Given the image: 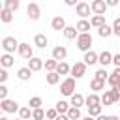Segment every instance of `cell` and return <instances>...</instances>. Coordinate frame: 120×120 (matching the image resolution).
Returning <instances> with one entry per match:
<instances>
[{"label": "cell", "mask_w": 120, "mask_h": 120, "mask_svg": "<svg viewBox=\"0 0 120 120\" xmlns=\"http://www.w3.org/2000/svg\"><path fill=\"white\" fill-rule=\"evenodd\" d=\"M90 24H92L94 28L103 26V24H105V15H94V17L90 19Z\"/></svg>", "instance_id": "d4e9b609"}, {"label": "cell", "mask_w": 120, "mask_h": 120, "mask_svg": "<svg viewBox=\"0 0 120 120\" xmlns=\"http://www.w3.org/2000/svg\"><path fill=\"white\" fill-rule=\"evenodd\" d=\"M41 98L39 96H34V98H30V101H28V105H30V109H38V107H41Z\"/></svg>", "instance_id": "d590c367"}, {"label": "cell", "mask_w": 120, "mask_h": 120, "mask_svg": "<svg viewBox=\"0 0 120 120\" xmlns=\"http://www.w3.org/2000/svg\"><path fill=\"white\" fill-rule=\"evenodd\" d=\"M0 112H2V107H0ZM0 116H2V114H0Z\"/></svg>", "instance_id": "f5cc1de1"}, {"label": "cell", "mask_w": 120, "mask_h": 120, "mask_svg": "<svg viewBox=\"0 0 120 120\" xmlns=\"http://www.w3.org/2000/svg\"><path fill=\"white\" fill-rule=\"evenodd\" d=\"M98 103H101V98L96 94V92H92V94H88L86 98H84V105L88 107V105H98Z\"/></svg>", "instance_id": "ffe728a7"}, {"label": "cell", "mask_w": 120, "mask_h": 120, "mask_svg": "<svg viewBox=\"0 0 120 120\" xmlns=\"http://www.w3.org/2000/svg\"><path fill=\"white\" fill-rule=\"evenodd\" d=\"M101 107H103L101 103H98V105H88V114L94 116V118L99 116V114H101Z\"/></svg>", "instance_id": "4dcf8cb0"}, {"label": "cell", "mask_w": 120, "mask_h": 120, "mask_svg": "<svg viewBox=\"0 0 120 120\" xmlns=\"http://www.w3.org/2000/svg\"><path fill=\"white\" fill-rule=\"evenodd\" d=\"M13 64H15V58H13V54H11V52H6V54H2V56H0V66H2V68H6V69H8V68H11Z\"/></svg>", "instance_id": "5bb4252c"}, {"label": "cell", "mask_w": 120, "mask_h": 120, "mask_svg": "<svg viewBox=\"0 0 120 120\" xmlns=\"http://www.w3.org/2000/svg\"><path fill=\"white\" fill-rule=\"evenodd\" d=\"M111 96H112V103H118V101H120V90L111 88Z\"/></svg>", "instance_id": "f35d334b"}, {"label": "cell", "mask_w": 120, "mask_h": 120, "mask_svg": "<svg viewBox=\"0 0 120 120\" xmlns=\"http://www.w3.org/2000/svg\"><path fill=\"white\" fill-rule=\"evenodd\" d=\"M2 47H4L6 52H11V54H13V52L17 51V47H19V41H17L13 36H8V38L2 39Z\"/></svg>", "instance_id": "277c9868"}, {"label": "cell", "mask_w": 120, "mask_h": 120, "mask_svg": "<svg viewBox=\"0 0 120 120\" xmlns=\"http://www.w3.org/2000/svg\"><path fill=\"white\" fill-rule=\"evenodd\" d=\"M19 6H21V2H19V0H4V8H6V9H9V11H13V13L19 9Z\"/></svg>", "instance_id": "484cf974"}, {"label": "cell", "mask_w": 120, "mask_h": 120, "mask_svg": "<svg viewBox=\"0 0 120 120\" xmlns=\"http://www.w3.org/2000/svg\"><path fill=\"white\" fill-rule=\"evenodd\" d=\"M107 4H105V0H92V4H90V9L96 13V15H103L105 11H107Z\"/></svg>", "instance_id": "ba28073f"}, {"label": "cell", "mask_w": 120, "mask_h": 120, "mask_svg": "<svg viewBox=\"0 0 120 120\" xmlns=\"http://www.w3.org/2000/svg\"><path fill=\"white\" fill-rule=\"evenodd\" d=\"M19 120H22V118H19Z\"/></svg>", "instance_id": "11a10c76"}, {"label": "cell", "mask_w": 120, "mask_h": 120, "mask_svg": "<svg viewBox=\"0 0 120 120\" xmlns=\"http://www.w3.org/2000/svg\"><path fill=\"white\" fill-rule=\"evenodd\" d=\"M118 2H120V0H105V4H107L109 8H114V6H118Z\"/></svg>", "instance_id": "ee69618b"}, {"label": "cell", "mask_w": 120, "mask_h": 120, "mask_svg": "<svg viewBox=\"0 0 120 120\" xmlns=\"http://www.w3.org/2000/svg\"><path fill=\"white\" fill-rule=\"evenodd\" d=\"M69 107H71V105H69V103H68V101H64V99H60V101H58V103H56V107H54V109H56V111H58V114H66V112H68V109H69Z\"/></svg>", "instance_id": "f546056e"}, {"label": "cell", "mask_w": 120, "mask_h": 120, "mask_svg": "<svg viewBox=\"0 0 120 120\" xmlns=\"http://www.w3.org/2000/svg\"><path fill=\"white\" fill-rule=\"evenodd\" d=\"M43 118H45V111L41 107L32 109V120H43Z\"/></svg>", "instance_id": "d6a6232c"}, {"label": "cell", "mask_w": 120, "mask_h": 120, "mask_svg": "<svg viewBox=\"0 0 120 120\" xmlns=\"http://www.w3.org/2000/svg\"><path fill=\"white\" fill-rule=\"evenodd\" d=\"M51 26H52V30H58V32H60V30H64L68 24H66V19H64L62 15H56V17L51 21Z\"/></svg>", "instance_id": "8fae6325"}, {"label": "cell", "mask_w": 120, "mask_h": 120, "mask_svg": "<svg viewBox=\"0 0 120 120\" xmlns=\"http://www.w3.org/2000/svg\"><path fill=\"white\" fill-rule=\"evenodd\" d=\"M62 32H64V36H66L68 39H77V36H79V30H77L75 26H66Z\"/></svg>", "instance_id": "44dd1931"}, {"label": "cell", "mask_w": 120, "mask_h": 120, "mask_svg": "<svg viewBox=\"0 0 120 120\" xmlns=\"http://www.w3.org/2000/svg\"><path fill=\"white\" fill-rule=\"evenodd\" d=\"M90 47H92V36H90V32H79V36H77V49L82 51V52H86V51H90Z\"/></svg>", "instance_id": "6da1fadb"}, {"label": "cell", "mask_w": 120, "mask_h": 120, "mask_svg": "<svg viewBox=\"0 0 120 120\" xmlns=\"http://www.w3.org/2000/svg\"><path fill=\"white\" fill-rule=\"evenodd\" d=\"M56 66H58V60H54V58L45 60V69L47 71H56Z\"/></svg>", "instance_id": "e575fe53"}, {"label": "cell", "mask_w": 120, "mask_h": 120, "mask_svg": "<svg viewBox=\"0 0 120 120\" xmlns=\"http://www.w3.org/2000/svg\"><path fill=\"white\" fill-rule=\"evenodd\" d=\"M45 81H47V84H58L60 82V75L56 73V71H47V75H45Z\"/></svg>", "instance_id": "d6986e66"}, {"label": "cell", "mask_w": 120, "mask_h": 120, "mask_svg": "<svg viewBox=\"0 0 120 120\" xmlns=\"http://www.w3.org/2000/svg\"><path fill=\"white\" fill-rule=\"evenodd\" d=\"M0 21H2V22H6V24H8V22H11V21H13V11H9V9H6V8H4V9L0 11Z\"/></svg>", "instance_id": "cb8c5ba5"}, {"label": "cell", "mask_w": 120, "mask_h": 120, "mask_svg": "<svg viewBox=\"0 0 120 120\" xmlns=\"http://www.w3.org/2000/svg\"><path fill=\"white\" fill-rule=\"evenodd\" d=\"M82 62H84L86 66H94V64L98 62V52H94V51H86V52H84Z\"/></svg>", "instance_id": "e0dca14e"}, {"label": "cell", "mask_w": 120, "mask_h": 120, "mask_svg": "<svg viewBox=\"0 0 120 120\" xmlns=\"http://www.w3.org/2000/svg\"><path fill=\"white\" fill-rule=\"evenodd\" d=\"M28 68H30L32 71H39V69L43 68V58H39V56H32V58L28 60Z\"/></svg>", "instance_id": "9a60e30c"}, {"label": "cell", "mask_w": 120, "mask_h": 120, "mask_svg": "<svg viewBox=\"0 0 120 120\" xmlns=\"http://www.w3.org/2000/svg\"><path fill=\"white\" fill-rule=\"evenodd\" d=\"M98 34H99L101 38H109V36L112 34V26H109V24L105 22L103 26H99V28H98Z\"/></svg>", "instance_id": "83f0119b"}, {"label": "cell", "mask_w": 120, "mask_h": 120, "mask_svg": "<svg viewBox=\"0 0 120 120\" xmlns=\"http://www.w3.org/2000/svg\"><path fill=\"white\" fill-rule=\"evenodd\" d=\"M112 34L120 36V17H116V19L112 21Z\"/></svg>", "instance_id": "74e56055"}, {"label": "cell", "mask_w": 120, "mask_h": 120, "mask_svg": "<svg viewBox=\"0 0 120 120\" xmlns=\"http://www.w3.org/2000/svg\"><path fill=\"white\" fill-rule=\"evenodd\" d=\"M112 75H116V77H120V68H114V71H112Z\"/></svg>", "instance_id": "c3c4849f"}, {"label": "cell", "mask_w": 120, "mask_h": 120, "mask_svg": "<svg viewBox=\"0 0 120 120\" xmlns=\"http://www.w3.org/2000/svg\"><path fill=\"white\" fill-rule=\"evenodd\" d=\"M81 120H96V118H94V116H90V114H88V116H84V118H81Z\"/></svg>", "instance_id": "f907efd6"}, {"label": "cell", "mask_w": 120, "mask_h": 120, "mask_svg": "<svg viewBox=\"0 0 120 120\" xmlns=\"http://www.w3.org/2000/svg\"><path fill=\"white\" fill-rule=\"evenodd\" d=\"M98 62L105 68V66L112 64V54H111L109 51H103V52H99V54H98Z\"/></svg>", "instance_id": "4fadbf2b"}, {"label": "cell", "mask_w": 120, "mask_h": 120, "mask_svg": "<svg viewBox=\"0 0 120 120\" xmlns=\"http://www.w3.org/2000/svg\"><path fill=\"white\" fill-rule=\"evenodd\" d=\"M69 105H73V107H82V105H84V96L79 94V92L71 94V96H69Z\"/></svg>", "instance_id": "2e32d148"}, {"label": "cell", "mask_w": 120, "mask_h": 120, "mask_svg": "<svg viewBox=\"0 0 120 120\" xmlns=\"http://www.w3.org/2000/svg\"><path fill=\"white\" fill-rule=\"evenodd\" d=\"M118 103H120V101H118Z\"/></svg>", "instance_id": "9f6ffc18"}, {"label": "cell", "mask_w": 120, "mask_h": 120, "mask_svg": "<svg viewBox=\"0 0 120 120\" xmlns=\"http://www.w3.org/2000/svg\"><path fill=\"white\" fill-rule=\"evenodd\" d=\"M69 73H71L75 79H81V77H84V75H86V64H84V62H75V64L71 66Z\"/></svg>", "instance_id": "8992f818"}, {"label": "cell", "mask_w": 120, "mask_h": 120, "mask_svg": "<svg viewBox=\"0 0 120 120\" xmlns=\"http://www.w3.org/2000/svg\"><path fill=\"white\" fill-rule=\"evenodd\" d=\"M64 4H66V6H77L79 0H64Z\"/></svg>", "instance_id": "f6af8a7d"}, {"label": "cell", "mask_w": 120, "mask_h": 120, "mask_svg": "<svg viewBox=\"0 0 120 120\" xmlns=\"http://www.w3.org/2000/svg\"><path fill=\"white\" fill-rule=\"evenodd\" d=\"M17 52H19V56H22V58H26V60H30V58L34 56V49H32V45H28V43H19Z\"/></svg>", "instance_id": "52a82bcc"}, {"label": "cell", "mask_w": 120, "mask_h": 120, "mask_svg": "<svg viewBox=\"0 0 120 120\" xmlns=\"http://www.w3.org/2000/svg\"><path fill=\"white\" fill-rule=\"evenodd\" d=\"M0 107H2V111L4 112H19V105H17V101L15 99H9V98H6V99H0Z\"/></svg>", "instance_id": "3957f363"}, {"label": "cell", "mask_w": 120, "mask_h": 120, "mask_svg": "<svg viewBox=\"0 0 120 120\" xmlns=\"http://www.w3.org/2000/svg\"><path fill=\"white\" fill-rule=\"evenodd\" d=\"M96 120H107V114H99V116H96Z\"/></svg>", "instance_id": "681fc988"}, {"label": "cell", "mask_w": 120, "mask_h": 120, "mask_svg": "<svg viewBox=\"0 0 120 120\" xmlns=\"http://www.w3.org/2000/svg\"><path fill=\"white\" fill-rule=\"evenodd\" d=\"M66 114H68L69 120H79V118H81V107H73V105H71Z\"/></svg>", "instance_id": "7402d4cb"}, {"label": "cell", "mask_w": 120, "mask_h": 120, "mask_svg": "<svg viewBox=\"0 0 120 120\" xmlns=\"http://www.w3.org/2000/svg\"><path fill=\"white\" fill-rule=\"evenodd\" d=\"M107 120H120V118H118L116 114H109V116H107Z\"/></svg>", "instance_id": "7dc6e473"}, {"label": "cell", "mask_w": 120, "mask_h": 120, "mask_svg": "<svg viewBox=\"0 0 120 120\" xmlns=\"http://www.w3.org/2000/svg\"><path fill=\"white\" fill-rule=\"evenodd\" d=\"M101 105H112V96H111V90H105L103 96H101Z\"/></svg>", "instance_id": "836d02e7"}, {"label": "cell", "mask_w": 120, "mask_h": 120, "mask_svg": "<svg viewBox=\"0 0 120 120\" xmlns=\"http://www.w3.org/2000/svg\"><path fill=\"white\" fill-rule=\"evenodd\" d=\"M69 69H71V66H69L68 62H64V60L58 62V66H56V73H58V75H68Z\"/></svg>", "instance_id": "603a6c76"}, {"label": "cell", "mask_w": 120, "mask_h": 120, "mask_svg": "<svg viewBox=\"0 0 120 120\" xmlns=\"http://www.w3.org/2000/svg\"><path fill=\"white\" fill-rule=\"evenodd\" d=\"M90 88H92V90H103V88H105V81L94 77V79L90 81Z\"/></svg>", "instance_id": "f1b7e54d"}, {"label": "cell", "mask_w": 120, "mask_h": 120, "mask_svg": "<svg viewBox=\"0 0 120 120\" xmlns=\"http://www.w3.org/2000/svg\"><path fill=\"white\" fill-rule=\"evenodd\" d=\"M8 77H9V75H8L6 68H2V69H0V84H4V82L8 81Z\"/></svg>", "instance_id": "60d3db41"}, {"label": "cell", "mask_w": 120, "mask_h": 120, "mask_svg": "<svg viewBox=\"0 0 120 120\" xmlns=\"http://www.w3.org/2000/svg\"><path fill=\"white\" fill-rule=\"evenodd\" d=\"M94 77H98V79H101V81H107V79H109V73H107L105 68H101V69H98V71L94 73Z\"/></svg>", "instance_id": "8d00e7d4"}, {"label": "cell", "mask_w": 120, "mask_h": 120, "mask_svg": "<svg viewBox=\"0 0 120 120\" xmlns=\"http://www.w3.org/2000/svg\"><path fill=\"white\" fill-rule=\"evenodd\" d=\"M0 69H2V66H0Z\"/></svg>", "instance_id": "db71d44e"}, {"label": "cell", "mask_w": 120, "mask_h": 120, "mask_svg": "<svg viewBox=\"0 0 120 120\" xmlns=\"http://www.w3.org/2000/svg\"><path fill=\"white\" fill-rule=\"evenodd\" d=\"M32 69L28 68V66H24V68H19V71H17V77L21 79V81H28L30 77H32Z\"/></svg>", "instance_id": "ac0fdd59"}, {"label": "cell", "mask_w": 120, "mask_h": 120, "mask_svg": "<svg viewBox=\"0 0 120 120\" xmlns=\"http://www.w3.org/2000/svg\"><path fill=\"white\" fill-rule=\"evenodd\" d=\"M75 11H77V15L81 17V19H84V17H88L90 15V4H86V2H79L77 6H75Z\"/></svg>", "instance_id": "9c48e42d"}, {"label": "cell", "mask_w": 120, "mask_h": 120, "mask_svg": "<svg viewBox=\"0 0 120 120\" xmlns=\"http://www.w3.org/2000/svg\"><path fill=\"white\" fill-rule=\"evenodd\" d=\"M19 118H22V120L32 118V111H30V107H19Z\"/></svg>", "instance_id": "1f68e13d"}, {"label": "cell", "mask_w": 120, "mask_h": 120, "mask_svg": "<svg viewBox=\"0 0 120 120\" xmlns=\"http://www.w3.org/2000/svg\"><path fill=\"white\" fill-rule=\"evenodd\" d=\"M45 116H47L49 120H54V118L58 116V111H56V109H49V111H45Z\"/></svg>", "instance_id": "ab89813d"}, {"label": "cell", "mask_w": 120, "mask_h": 120, "mask_svg": "<svg viewBox=\"0 0 120 120\" xmlns=\"http://www.w3.org/2000/svg\"><path fill=\"white\" fill-rule=\"evenodd\" d=\"M26 15H28V19H30V21H38V19H39V15H41V8H39V4L30 2V4H28V8H26Z\"/></svg>", "instance_id": "5b68a950"}, {"label": "cell", "mask_w": 120, "mask_h": 120, "mask_svg": "<svg viewBox=\"0 0 120 120\" xmlns=\"http://www.w3.org/2000/svg\"><path fill=\"white\" fill-rule=\"evenodd\" d=\"M8 92H9L8 86H6V84H0V99H6V98H8Z\"/></svg>", "instance_id": "b9f144b4"}, {"label": "cell", "mask_w": 120, "mask_h": 120, "mask_svg": "<svg viewBox=\"0 0 120 120\" xmlns=\"http://www.w3.org/2000/svg\"><path fill=\"white\" fill-rule=\"evenodd\" d=\"M34 45L39 47V49H45V47L49 45V38H47L45 34H36V36H34Z\"/></svg>", "instance_id": "7c38bea8"}, {"label": "cell", "mask_w": 120, "mask_h": 120, "mask_svg": "<svg viewBox=\"0 0 120 120\" xmlns=\"http://www.w3.org/2000/svg\"><path fill=\"white\" fill-rule=\"evenodd\" d=\"M112 64H114L116 68H120V52H118V54H112Z\"/></svg>", "instance_id": "7bdbcfd3"}, {"label": "cell", "mask_w": 120, "mask_h": 120, "mask_svg": "<svg viewBox=\"0 0 120 120\" xmlns=\"http://www.w3.org/2000/svg\"><path fill=\"white\" fill-rule=\"evenodd\" d=\"M60 92L64 94V96H71V94H75V77H68V79H64L62 82H60Z\"/></svg>", "instance_id": "7a4b0ae2"}, {"label": "cell", "mask_w": 120, "mask_h": 120, "mask_svg": "<svg viewBox=\"0 0 120 120\" xmlns=\"http://www.w3.org/2000/svg\"><path fill=\"white\" fill-rule=\"evenodd\" d=\"M66 56H68V49H66L64 45H56V47L52 49V58H54V60L62 62V60H66Z\"/></svg>", "instance_id": "30bf717a"}, {"label": "cell", "mask_w": 120, "mask_h": 120, "mask_svg": "<svg viewBox=\"0 0 120 120\" xmlns=\"http://www.w3.org/2000/svg\"><path fill=\"white\" fill-rule=\"evenodd\" d=\"M90 26H92V24H90V21H86V19H81V21L75 24V28H77L79 32H88Z\"/></svg>", "instance_id": "4316f807"}, {"label": "cell", "mask_w": 120, "mask_h": 120, "mask_svg": "<svg viewBox=\"0 0 120 120\" xmlns=\"http://www.w3.org/2000/svg\"><path fill=\"white\" fill-rule=\"evenodd\" d=\"M54 120H69V118H68V114H58Z\"/></svg>", "instance_id": "bcb514c9"}, {"label": "cell", "mask_w": 120, "mask_h": 120, "mask_svg": "<svg viewBox=\"0 0 120 120\" xmlns=\"http://www.w3.org/2000/svg\"><path fill=\"white\" fill-rule=\"evenodd\" d=\"M0 120H9V118H6V116H0Z\"/></svg>", "instance_id": "816d5d0a"}]
</instances>
